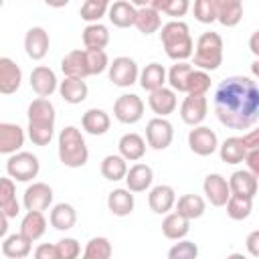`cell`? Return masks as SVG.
Returning <instances> with one entry per match:
<instances>
[{
	"mask_svg": "<svg viewBox=\"0 0 259 259\" xmlns=\"http://www.w3.org/2000/svg\"><path fill=\"white\" fill-rule=\"evenodd\" d=\"M127 160L121 158L119 154H109L101 160V174L105 180L117 182V180H125L127 176Z\"/></svg>",
	"mask_w": 259,
	"mask_h": 259,
	"instance_id": "37",
	"label": "cell"
},
{
	"mask_svg": "<svg viewBox=\"0 0 259 259\" xmlns=\"http://www.w3.org/2000/svg\"><path fill=\"white\" fill-rule=\"evenodd\" d=\"M24 146V130L18 123H0V154L12 156Z\"/></svg>",
	"mask_w": 259,
	"mask_h": 259,
	"instance_id": "17",
	"label": "cell"
},
{
	"mask_svg": "<svg viewBox=\"0 0 259 259\" xmlns=\"http://www.w3.org/2000/svg\"><path fill=\"white\" fill-rule=\"evenodd\" d=\"M30 87L32 91L38 95V97H45L49 99L57 89H59V81H57V75L51 67H45V65H38L30 71Z\"/></svg>",
	"mask_w": 259,
	"mask_h": 259,
	"instance_id": "11",
	"label": "cell"
},
{
	"mask_svg": "<svg viewBox=\"0 0 259 259\" xmlns=\"http://www.w3.org/2000/svg\"><path fill=\"white\" fill-rule=\"evenodd\" d=\"M245 162H247V170L259 180V150H253V152H249L247 154V158H245Z\"/></svg>",
	"mask_w": 259,
	"mask_h": 259,
	"instance_id": "54",
	"label": "cell"
},
{
	"mask_svg": "<svg viewBox=\"0 0 259 259\" xmlns=\"http://www.w3.org/2000/svg\"><path fill=\"white\" fill-rule=\"evenodd\" d=\"M51 202H53V188L45 182H32L30 186H26L22 194V204L26 210L42 212L51 206Z\"/></svg>",
	"mask_w": 259,
	"mask_h": 259,
	"instance_id": "10",
	"label": "cell"
},
{
	"mask_svg": "<svg viewBox=\"0 0 259 259\" xmlns=\"http://www.w3.org/2000/svg\"><path fill=\"white\" fill-rule=\"evenodd\" d=\"M47 231V219L42 212L36 210H26L22 223H20V231L28 241H38Z\"/></svg>",
	"mask_w": 259,
	"mask_h": 259,
	"instance_id": "33",
	"label": "cell"
},
{
	"mask_svg": "<svg viewBox=\"0 0 259 259\" xmlns=\"http://www.w3.org/2000/svg\"><path fill=\"white\" fill-rule=\"evenodd\" d=\"M219 154H221V160L227 162V164H239V162H245L247 158V148L243 144V138L239 136H233V138H227L221 146H219Z\"/></svg>",
	"mask_w": 259,
	"mask_h": 259,
	"instance_id": "34",
	"label": "cell"
},
{
	"mask_svg": "<svg viewBox=\"0 0 259 259\" xmlns=\"http://www.w3.org/2000/svg\"><path fill=\"white\" fill-rule=\"evenodd\" d=\"M249 51L259 59V30H255V32L249 36Z\"/></svg>",
	"mask_w": 259,
	"mask_h": 259,
	"instance_id": "55",
	"label": "cell"
},
{
	"mask_svg": "<svg viewBox=\"0 0 259 259\" xmlns=\"http://www.w3.org/2000/svg\"><path fill=\"white\" fill-rule=\"evenodd\" d=\"M2 217V225H0V235L6 237V231H8V217L6 214H0Z\"/></svg>",
	"mask_w": 259,
	"mask_h": 259,
	"instance_id": "56",
	"label": "cell"
},
{
	"mask_svg": "<svg viewBox=\"0 0 259 259\" xmlns=\"http://www.w3.org/2000/svg\"><path fill=\"white\" fill-rule=\"evenodd\" d=\"M210 89V75L206 71H200V69H194L190 79H188V95H194V97H200V95H206V91Z\"/></svg>",
	"mask_w": 259,
	"mask_h": 259,
	"instance_id": "46",
	"label": "cell"
},
{
	"mask_svg": "<svg viewBox=\"0 0 259 259\" xmlns=\"http://www.w3.org/2000/svg\"><path fill=\"white\" fill-rule=\"evenodd\" d=\"M160 40L164 45L166 55L176 63H186V59L194 55V42L190 36V28L182 20H170L162 24Z\"/></svg>",
	"mask_w": 259,
	"mask_h": 259,
	"instance_id": "2",
	"label": "cell"
},
{
	"mask_svg": "<svg viewBox=\"0 0 259 259\" xmlns=\"http://www.w3.org/2000/svg\"><path fill=\"white\" fill-rule=\"evenodd\" d=\"M109 6L107 0H85L79 8V16L89 24H97L109 12Z\"/></svg>",
	"mask_w": 259,
	"mask_h": 259,
	"instance_id": "41",
	"label": "cell"
},
{
	"mask_svg": "<svg viewBox=\"0 0 259 259\" xmlns=\"http://www.w3.org/2000/svg\"><path fill=\"white\" fill-rule=\"evenodd\" d=\"M32 251V241H28L22 233H14L4 237L2 241V255L8 259H24Z\"/></svg>",
	"mask_w": 259,
	"mask_h": 259,
	"instance_id": "28",
	"label": "cell"
},
{
	"mask_svg": "<svg viewBox=\"0 0 259 259\" xmlns=\"http://www.w3.org/2000/svg\"><path fill=\"white\" fill-rule=\"evenodd\" d=\"M253 210V200L245 198V196H235L231 194L229 202H227V214L233 221H245Z\"/></svg>",
	"mask_w": 259,
	"mask_h": 259,
	"instance_id": "43",
	"label": "cell"
},
{
	"mask_svg": "<svg viewBox=\"0 0 259 259\" xmlns=\"http://www.w3.org/2000/svg\"><path fill=\"white\" fill-rule=\"evenodd\" d=\"M136 16H138V8L130 0H117V2H113L109 6V12H107V18L117 28L136 26Z\"/></svg>",
	"mask_w": 259,
	"mask_h": 259,
	"instance_id": "22",
	"label": "cell"
},
{
	"mask_svg": "<svg viewBox=\"0 0 259 259\" xmlns=\"http://www.w3.org/2000/svg\"><path fill=\"white\" fill-rule=\"evenodd\" d=\"M146 140L154 150H166L174 140V127L166 117H152L146 123Z\"/></svg>",
	"mask_w": 259,
	"mask_h": 259,
	"instance_id": "8",
	"label": "cell"
},
{
	"mask_svg": "<svg viewBox=\"0 0 259 259\" xmlns=\"http://www.w3.org/2000/svg\"><path fill=\"white\" fill-rule=\"evenodd\" d=\"M28 125H40V127H55V117H57V111H55V105L45 99V97H36L30 101L28 105Z\"/></svg>",
	"mask_w": 259,
	"mask_h": 259,
	"instance_id": "13",
	"label": "cell"
},
{
	"mask_svg": "<svg viewBox=\"0 0 259 259\" xmlns=\"http://www.w3.org/2000/svg\"><path fill=\"white\" fill-rule=\"evenodd\" d=\"M176 212L178 214H182V217H186L188 221H192V219H200L202 214H204V210H206V202H204V198L202 196H198V194H182L178 200H176Z\"/></svg>",
	"mask_w": 259,
	"mask_h": 259,
	"instance_id": "35",
	"label": "cell"
},
{
	"mask_svg": "<svg viewBox=\"0 0 259 259\" xmlns=\"http://www.w3.org/2000/svg\"><path fill=\"white\" fill-rule=\"evenodd\" d=\"M134 192L127 188H115L107 194V208L115 217H127L134 210Z\"/></svg>",
	"mask_w": 259,
	"mask_h": 259,
	"instance_id": "27",
	"label": "cell"
},
{
	"mask_svg": "<svg viewBox=\"0 0 259 259\" xmlns=\"http://www.w3.org/2000/svg\"><path fill=\"white\" fill-rule=\"evenodd\" d=\"M223 63V38L219 32H202L194 47V67L200 71H214Z\"/></svg>",
	"mask_w": 259,
	"mask_h": 259,
	"instance_id": "4",
	"label": "cell"
},
{
	"mask_svg": "<svg viewBox=\"0 0 259 259\" xmlns=\"http://www.w3.org/2000/svg\"><path fill=\"white\" fill-rule=\"evenodd\" d=\"M188 146L196 156H210L219 150V138L210 127L196 125L188 134Z\"/></svg>",
	"mask_w": 259,
	"mask_h": 259,
	"instance_id": "9",
	"label": "cell"
},
{
	"mask_svg": "<svg viewBox=\"0 0 259 259\" xmlns=\"http://www.w3.org/2000/svg\"><path fill=\"white\" fill-rule=\"evenodd\" d=\"M202 190L212 206H227V202L231 198L229 180L221 174H208L202 182Z\"/></svg>",
	"mask_w": 259,
	"mask_h": 259,
	"instance_id": "12",
	"label": "cell"
},
{
	"mask_svg": "<svg viewBox=\"0 0 259 259\" xmlns=\"http://www.w3.org/2000/svg\"><path fill=\"white\" fill-rule=\"evenodd\" d=\"M40 170V162L34 154L30 152H18V154H12L8 160H6V174L16 180V182H28L32 178H36Z\"/></svg>",
	"mask_w": 259,
	"mask_h": 259,
	"instance_id": "5",
	"label": "cell"
},
{
	"mask_svg": "<svg viewBox=\"0 0 259 259\" xmlns=\"http://www.w3.org/2000/svg\"><path fill=\"white\" fill-rule=\"evenodd\" d=\"M83 45L87 51H103L109 45V30L105 24H87L83 28Z\"/></svg>",
	"mask_w": 259,
	"mask_h": 259,
	"instance_id": "32",
	"label": "cell"
},
{
	"mask_svg": "<svg viewBox=\"0 0 259 259\" xmlns=\"http://www.w3.org/2000/svg\"><path fill=\"white\" fill-rule=\"evenodd\" d=\"M176 190L168 184H158L148 194V204L156 214H166L176 206Z\"/></svg>",
	"mask_w": 259,
	"mask_h": 259,
	"instance_id": "18",
	"label": "cell"
},
{
	"mask_svg": "<svg viewBox=\"0 0 259 259\" xmlns=\"http://www.w3.org/2000/svg\"><path fill=\"white\" fill-rule=\"evenodd\" d=\"M196 257H198V245L188 239L174 243L168 251V259H196Z\"/></svg>",
	"mask_w": 259,
	"mask_h": 259,
	"instance_id": "47",
	"label": "cell"
},
{
	"mask_svg": "<svg viewBox=\"0 0 259 259\" xmlns=\"http://www.w3.org/2000/svg\"><path fill=\"white\" fill-rule=\"evenodd\" d=\"M243 144H245V148H247V152H253V150H259V127H255V130H251V132H247V134L243 136Z\"/></svg>",
	"mask_w": 259,
	"mask_h": 259,
	"instance_id": "53",
	"label": "cell"
},
{
	"mask_svg": "<svg viewBox=\"0 0 259 259\" xmlns=\"http://www.w3.org/2000/svg\"><path fill=\"white\" fill-rule=\"evenodd\" d=\"M113 115L121 123H136L144 115V101L136 93H123L113 103Z\"/></svg>",
	"mask_w": 259,
	"mask_h": 259,
	"instance_id": "7",
	"label": "cell"
},
{
	"mask_svg": "<svg viewBox=\"0 0 259 259\" xmlns=\"http://www.w3.org/2000/svg\"><path fill=\"white\" fill-rule=\"evenodd\" d=\"M59 93H61L63 101H67L71 105H77V103H83L87 99L89 87H87V83L83 79H69V77H65L59 83Z\"/></svg>",
	"mask_w": 259,
	"mask_h": 259,
	"instance_id": "30",
	"label": "cell"
},
{
	"mask_svg": "<svg viewBox=\"0 0 259 259\" xmlns=\"http://www.w3.org/2000/svg\"><path fill=\"white\" fill-rule=\"evenodd\" d=\"M20 212V204L16 200V186L10 176L0 178V214L14 219Z\"/></svg>",
	"mask_w": 259,
	"mask_h": 259,
	"instance_id": "25",
	"label": "cell"
},
{
	"mask_svg": "<svg viewBox=\"0 0 259 259\" xmlns=\"http://www.w3.org/2000/svg\"><path fill=\"white\" fill-rule=\"evenodd\" d=\"M206 111H208V101H206L204 95H200V97L188 95V97H184V101L180 105V117H182V121L188 123V125H192V127H196V125H200L204 121Z\"/></svg>",
	"mask_w": 259,
	"mask_h": 259,
	"instance_id": "16",
	"label": "cell"
},
{
	"mask_svg": "<svg viewBox=\"0 0 259 259\" xmlns=\"http://www.w3.org/2000/svg\"><path fill=\"white\" fill-rule=\"evenodd\" d=\"M257 186H259V180L249 170H235L229 178V188H231V194L235 196H245L253 200V196L257 194Z\"/></svg>",
	"mask_w": 259,
	"mask_h": 259,
	"instance_id": "21",
	"label": "cell"
},
{
	"mask_svg": "<svg viewBox=\"0 0 259 259\" xmlns=\"http://www.w3.org/2000/svg\"><path fill=\"white\" fill-rule=\"evenodd\" d=\"M49 221L57 231H69L77 223V210L69 202H59V204L53 206V210L49 214Z\"/></svg>",
	"mask_w": 259,
	"mask_h": 259,
	"instance_id": "36",
	"label": "cell"
},
{
	"mask_svg": "<svg viewBox=\"0 0 259 259\" xmlns=\"http://www.w3.org/2000/svg\"><path fill=\"white\" fill-rule=\"evenodd\" d=\"M81 125H83V130H85L87 134H91V136H103V134H107V130H109L111 119H109V115H107L103 109L91 107V109H87V111L83 113Z\"/></svg>",
	"mask_w": 259,
	"mask_h": 259,
	"instance_id": "26",
	"label": "cell"
},
{
	"mask_svg": "<svg viewBox=\"0 0 259 259\" xmlns=\"http://www.w3.org/2000/svg\"><path fill=\"white\" fill-rule=\"evenodd\" d=\"M87 65H89V75H99L105 69H109V59L105 51H87Z\"/></svg>",
	"mask_w": 259,
	"mask_h": 259,
	"instance_id": "48",
	"label": "cell"
},
{
	"mask_svg": "<svg viewBox=\"0 0 259 259\" xmlns=\"http://www.w3.org/2000/svg\"><path fill=\"white\" fill-rule=\"evenodd\" d=\"M55 127H40V125H28V138L34 146H47L53 140Z\"/></svg>",
	"mask_w": 259,
	"mask_h": 259,
	"instance_id": "50",
	"label": "cell"
},
{
	"mask_svg": "<svg viewBox=\"0 0 259 259\" xmlns=\"http://www.w3.org/2000/svg\"><path fill=\"white\" fill-rule=\"evenodd\" d=\"M154 180V170L148 166V164H134L130 170H127V176H125V186L127 190L132 192H144L150 188Z\"/></svg>",
	"mask_w": 259,
	"mask_h": 259,
	"instance_id": "24",
	"label": "cell"
},
{
	"mask_svg": "<svg viewBox=\"0 0 259 259\" xmlns=\"http://www.w3.org/2000/svg\"><path fill=\"white\" fill-rule=\"evenodd\" d=\"M251 73H253L255 79H259V59H255V61L251 63Z\"/></svg>",
	"mask_w": 259,
	"mask_h": 259,
	"instance_id": "57",
	"label": "cell"
},
{
	"mask_svg": "<svg viewBox=\"0 0 259 259\" xmlns=\"http://www.w3.org/2000/svg\"><path fill=\"white\" fill-rule=\"evenodd\" d=\"M243 18L241 0H219V16L217 20L223 26H237Z\"/></svg>",
	"mask_w": 259,
	"mask_h": 259,
	"instance_id": "39",
	"label": "cell"
},
{
	"mask_svg": "<svg viewBox=\"0 0 259 259\" xmlns=\"http://www.w3.org/2000/svg\"><path fill=\"white\" fill-rule=\"evenodd\" d=\"M57 249H59V255L61 259H77L81 255V245L77 239L73 237H65L57 243Z\"/></svg>",
	"mask_w": 259,
	"mask_h": 259,
	"instance_id": "49",
	"label": "cell"
},
{
	"mask_svg": "<svg viewBox=\"0 0 259 259\" xmlns=\"http://www.w3.org/2000/svg\"><path fill=\"white\" fill-rule=\"evenodd\" d=\"M111 243L105 237H93L85 245L81 259H111Z\"/></svg>",
	"mask_w": 259,
	"mask_h": 259,
	"instance_id": "42",
	"label": "cell"
},
{
	"mask_svg": "<svg viewBox=\"0 0 259 259\" xmlns=\"http://www.w3.org/2000/svg\"><path fill=\"white\" fill-rule=\"evenodd\" d=\"M227 259H247V257H245L243 253H231V255H229Z\"/></svg>",
	"mask_w": 259,
	"mask_h": 259,
	"instance_id": "58",
	"label": "cell"
},
{
	"mask_svg": "<svg viewBox=\"0 0 259 259\" xmlns=\"http://www.w3.org/2000/svg\"><path fill=\"white\" fill-rule=\"evenodd\" d=\"M20 81H22L20 67L10 57H0V93L10 95L18 91Z\"/></svg>",
	"mask_w": 259,
	"mask_h": 259,
	"instance_id": "19",
	"label": "cell"
},
{
	"mask_svg": "<svg viewBox=\"0 0 259 259\" xmlns=\"http://www.w3.org/2000/svg\"><path fill=\"white\" fill-rule=\"evenodd\" d=\"M59 160L67 168H81L89 160L85 138L75 125H67L59 134Z\"/></svg>",
	"mask_w": 259,
	"mask_h": 259,
	"instance_id": "3",
	"label": "cell"
},
{
	"mask_svg": "<svg viewBox=\"0 0 259 259\" xmlns=\"http://www.w3.org/2000/svg\"><path fill=\"white\" fill-rule=\"evenodd\" d=\"M49 45H51V38H49V32L42 26H32V28L26 30V34H24V51L32 61L45 59L47 53H49Z\"/></svg>",
	"mask_w": 259,
	"mask_h": 259,
	"instance_id": "14",
	"label": "cell"
},
{
	"mask_svg": "<svg viewBox=\"0 0 259 259\" xmlns=\"http://www.w3.org/2000/svg\"><path fill=\"white\" fill-rule=\"evenodd\" d=\"M117 148H119V156L125 158L127 162H138L144 158L146 154V142L140 134L136 132H130V134H123L117 142Z\"/></svg>",
	"mask_w": 259,
	"mask_h": 259,
	"instance_id": "23",
	"label": "cell"
},
{
	"mask_svg": "<svg viewBox=\"0 0 259 259\" xmlns=\"http://www.w3.org/2000/svg\"><path fill=\"white\" fill-rule=\"evenodd\" d=\"M166 81H168V73H166L164 65H160V63H150L140 73V85H142V89H146L150 93L162 89Z\"/></svg>",
	"mask_w": 259,
	"mask_h": 259,
	"instance_id": "29",
	"label": "cell"
},
{
	"mask_svg": "<svg viewBox=\"0 0 259 259\" xmlns=\"http://www.w3.org/2000/svg\"><path fill=\"white\" fill-rule=\"evenodd\" d=\"M61 71L69 79H83L89 77V65H87V53L85 49H75L67 53L61 59Z\"/></svg>",
	"mask_w": 259,
	"mask_h": 259,
	"instance_id": "15",
	"label": "cell"
},
{
	"mask_svg": "<svg viewBox=\"0 0 259 259\" xmlns=\"http://www.w3.org/2000/svg\"><path fill=\"white\" fill-rule=\"evenodd\" d=\"M194 18L202 24H210L219 16V0H196L192 6Z\"/></svg>",
	"mask_w": 259,
	"mask_h": 259,
	"instance_id": "44",
	"label": "cell"
},
{
	"mask_svg": "<svg viewBox=\"0 0 259 259\" xmlns=\"http://www.w3.org/2000/svg\"><path fill=\"white\" fill-rule=\"evenodd\" d=\"M136 28L142 32V34H152V32H158L162 28V16L156 8H152L150 4L148 6H142L138 8V16H136Z\"/></svg>",
	"mask_w": 259,
	"mask_h": 259,
	"instance_id": "38",
	"label": "cell"
},
{
	"mask_svg": "<svg viewBox=\"0 0 259 259\" xmlns=\"http://www.w3.org/2000/svg\"><path fill=\"white\" fill-rule=\"evenodd\" d=\"M148 105L150 109L156 113V117H166L170 115L176 105H178V99H176V91H172L170 87H162L158 91H152L150 97H148Z\"/></svg>",
	"mask_w": 259,
	"mask_h": 259,
	"instance_id": "20",
	"label": "cell"
},
{
	"mask_svg": "<svg viewBox=\"0 0 259 259\" xmlns=\"http://www.w3.org/2000/svg\"><path fill=\"white\" fill-rule=\"evenodd\" d=\"M109 81L117 87H130L134 85L136 81H140V69H138V63L130 57H115L111 63H109Z\"/></svg>",
	"mask_w": 259,
	"mask_h": 259,
	"instance_id": "6",
	"label": "cell"
},
{
	"mask_svg": "<svg viewBox=\"0 0 259 259\" xmlns=\"http://www.w3.org/2000/svg\"><path fill=\"white\" fill-rule=\"evenodd\" d=\"M192 71H194V67L190 63H176V65H172L170 71H168L170 89L178 91V93H186L188 91V79H190Z\"/></svg>",
	"mask_w": 259,
	"mask_h": 259,
	"instance_id": "40",
	"label": "cell"
},
{
	"mask_svg": "<svg viewBox=\"0 0 259 259\" xmlns=\"http://www.w3.org/2000/svg\"><path fill=\"white\" fill-rule=\"evenodd\" d=\"M34 259H61V255H59L57 245L42 243V245H38L34 249Z\"/></svg>",
	"mask_w": 259,
	"mask_h": 259,
	"instance_id": "51",
	"label": "cell"
},
{
	"mask_svg": "<svg viewBox=\"0 0 259 259\" xmlns=\"http://www.w3.org/2000/svg\"><path fill=\"white\" fill-rule=\"evenodd\" d=\"M245 247L249 251V255L253 257H259V229L257 231H251L245 239Z\"/></svg>",
	"mask_w": 259,
	"mask_h": 259,
	"instance_id": "52",
	"label": "cell"
},
{
	"mask_svg": "<svg viewBox=\"0 0 259 259\" xmlns=\"http://www.w3.org/2000/svg\"><path fill=\"white\" fill-rule=\"evenodd\" d=\"M214 113L229 130H247L259 119V85L245 75H231L217 85Z\"/></svg>",
	"mask_w": 259,
	"mask_h": 259,
	"instance_id": "1",
	"label": "cell"
},
{
	"mask_svg": "<svg viewBox=\"0 0 259 259\" xmlns=\"http://www.w3.org/2000/svg\"><path fill=\"white\" fill-rule=\"evenodd\" d=\"M150 6L168 16H184L190 8L188 0H150Z\"/></svg>",
	"mask_w": 259,
	"mask_h": 259,
	"instance_id": "45",
	"label": "cell"
},
{
	"mask_svg": "<svg viewBox=\"0 0 259 259\" xmlns=\"http://www.w3.org/2000/svg\"><path fill=\"white\" fill-rule=\"evenodd\" d=\"M190 231V221L182 214H178L176 210L174 212H168L162 221V233L166 239H172V241H182Z\"/></svg>",
	"mask_w": 259,
	"mask_h": 259,
	"instance_id": "31",
	"label": "cell"
}]
</instances>
